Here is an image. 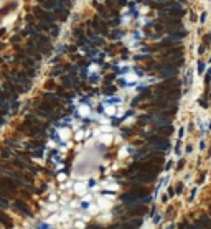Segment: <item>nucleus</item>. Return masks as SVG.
Listing matches in <instances>:
<instances>
[{"label": "nucleus", "instance_id": "nucleus-2", "mask_svg": "<svg viewBox=\"0 0 211 229\" xmlns=\"http://www.w3.org/2000/svg\"><path fill=\"white\" fill-rule=\"evenodd\" d=\"M198 69H200V73H203V69H204V64H203V63H200V64H198Z\"/></svg>", "mask_w": 211, "mask_h": 229}, {"label": "nucleus", "instance_id": "nucleus-1", "mask_svg": "<svg viewBox=\"0 0 211 229\" xmlns=\"http://www.w3.org/2000/svg\"><path fill=\"white\" fill-rule=\"evenodd\" d=\"M33 12H35V15H36L40 20H43V21H54V20H56V15H54V13H48V12H45L43 8H38V7H36Z\"/></svg>", "mask_w": 211, "mask_h": 229}]
</instances>
